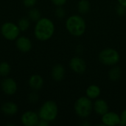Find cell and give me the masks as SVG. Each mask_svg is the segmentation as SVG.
Listing matches in <instances>:
<instances>
[{
    "mask_svg": "<svg viewBox=\"0 0 126 126\" xmlns=\"http://www.w3.org/2000/svg\"><path fill=\"white\" fill-rule=\"evenodd\" d=\"M55 27L54 22L49 18L41 17L35 22L34 35L38 41H46L49 40L54 35Z\"/></svg>",
    "mask_w": 126,
    "mask_h": 126,
    "instance_id": "6da1fadb",
    "label": "cell"
},
{
    "mask_svg": "<svg viewBox=\"0 0 126 126\" xmlns=\"http://www.w3.org/2000/svg\"><path fill=\"white\" fill-rule=\"evenodd\" d=\"M66 29L73 36L83 35L86 30V24L84 18L80 15L70 16L66 21Z\"/></svg>",
    "mask_w": 126,
    "mask_h": 126,
    "instance_id": "7a4b0ae2",
    "label": "cell"
},
{
    "mask_svg": "<svg viewBox=\"0 0 126 126\" xmlns=\"http://www.w3.org/2000/svg\"><path fill=\"white\" fill-rule=\"evenodd\" d=\"M38 114L41 120L49 123L52 122L55 120L58 114V105L53 100H47L41 105Z\"/></svg>",
    "mask_w": 126,
    "mask_h": 126,
    "instance_id": "3957f363",
    "label": "cell"
},
{
    "mask_svg": "<svg viewBox=\"0 0 126 126\" xmlns=\"http://www.w3.org/2000/svg\"><path fill=\"white\" fill-rule=\"evenodd\" d=\"M74 109L77 116L80 118H87L93 111V103L87 97H80L75 101Z\"/></svg>",
    "mask_w": 126,
    "mask_h": 126,
    "instance_id": "277c9868",
    "label": "cell"
},
{
    "mask_svg": "<svg viewBox=\"0 0 126 126\" xmlns=\"http://www.w3.org/2000/svg\"><path fill=\"white\" fill-rule=\"evenodd\" d=\"M98 58L100 63L110 66L117 65L120 60V53L114 48H106L103 49L100 52Z\"/></svg>",
    "mask_w": 126,
    "mask_h": 126,
    "instance_id": "5b68a950",
    "label": "cell"
},
{
    "mask_svg": "<svg viewBox=\"0 0 126 126\" xmlns=\"http://www.w3.org/2000/svg\"><path fill=\"white\" fill-rule=\"evenodd\" d=\"M1 34L7 41H16L20 35L21 30L18 24L11 21H6L3 23L0 28Z\"/></svg>",
    "mask_w": 126,
    "mask_h": 126,
    "instance_id": "8992f818",
    "label": "cell"
},
{
    "mask_svg": "<svg viewBox=\"0 0 126 126\" xmlns=\"http://www.w3.org/2000/svg\"><path fill=\"white\" fill-rule=\"evenodd\" d=\"M1 89L3 93L6 95L11 96L16 93L18 85L16 81L12 78H4L1 82Z\"/></svg>",
    "mask_w": 126,
    "mask_h": 126,
    "instance_id": "52a82bcc",
    "label": "cell"
},
{
    "mask_svg": "<svg viewBox=\"0 0 126 126\" xmlns=\"http://www.w3.org/2000/svg\"><path fill=\"white\" fill-rule=\"evenodd\" d=\"M21 123L24 126H36L40 120L38 114L32 111L24 112L20 118Z\"/></svg>",
    "mask_w": 126,
    "mask_h": 126,
    "instance_id": "ba28073f",
    "label": "cell"
},
{
    "mask_svg": "<svg viewBox=\"0 0 126 126\" xmlns=\"http://www.w3.org/2000/svg\"><path fill=\"white\" fill-rule=\"evenodd\" d=\"M69 67L76 74L81 75L86 70V63L82 58L75 56L72 58L69 61Z\"/></svg>",
    "mask_w": 126,
    "mask_h": 126,
    "instance_id": "9c48e42d",
    "label": "cell"
},
{
    "mask_svg": "<svg viewBox=\"0 0 126 126\" xmlns=\"http://www.w3.org/2000/svg\"><path fill=\"white\" fill-rule=\"evenodd\" d=\"M16 46L20 52L27 53L32 49V43L28 37L25 35H19V37L16 40Z\"/></svg>",
    "mask_w": 126,
    "mask_h": 126,
    "instance_id": "30bf717a",
    "label": "cell"
},
{
    "mask_svg": "<svg viewBox=\"0 0 126 126\" xmlns=\"http://www.w3.org/2000/svg\"><path fill=\"white\" fill-rule=\"evenodd\" d=\"M103 126H116L120 125V115L114 111H108L102 116L101 118Z\"/></svg>",
    "mask_w": 126,
    "mask_h": 126,
    "instance_id": "8fae6325",
    "label": "cell"
},
{
    "mask_svg": "<svg viewBox=\"0 0 126 126\" xmlns=\"http://www.w3.org/2000/svg\"><path fill=\"white\" fill-rule=\"evenodd\" d=\"M1 111L4 114L7 116H14L18 111V106L14 102L7 101L1 105Z\"/></svg>",
    "mask_w": 126,
    "mask_h": 126,
    "instance_id": "7c38bea8",
    "label": "cell"
},
{
    "mask_svg": "<svg viewBox=\"0 0 126 126\" xmlns=\"http://www.w3.org/2000/svg\"><path fill=\"white\" fill-rule=\"evenodd\" d=\"M109 107L107 102L103 99H97L93 103V110L98 115L103 116L109 111Z\"/></svg>",
    "mask_w": 126,
    "mask_h": 126,
    "instance_id": "4fadbf2b",
    "label": "cell"
},
{
    "mask_svg": "<svg viewBox=\"0 0 126 126\" xmlns=\"http://www.w3.org/2000/svg\"><path fill=\"white\" fill-rule=\"evenodd\" d=\"M28 85L33 91L40 90L44 86V79L40 75L34 74L30 77Z\"/></svg>",
    "mask_w": 126,
    "mask_h": 126,
    "instance_id": "5bb4252c",
    "label": "cell"
},
{
    "mask_svg": "<svg viewBox=\"0 0 126 126\" xmlns=\"http://www.w3.org/2000/svg\"><path fill=\"white\" fill-rule=\"evenodd\" d=\"M65 73L66 70L64 66L62 64L58 63L52 67L51 71V76L54 80L59 82L63 80L65 77Z\"/></svg>",
    "mask_w": 126,
    "mask_h": 126,
    "instance_id": "9a60e30c",
    "label": "cell"
},
{
    "mask_svg": "<svg viewBox=\"0 0 126 126\" xmlns=\"http://www.w3.org/2000/svg\"><path fill=\"white\" fill-rule=\"evenodd\" d=\"M100 94H101L100 88L97 85H95V84L89 86L86 90V97L91 100H94V99L98 98Z\"/></svg>",
    "mask_w": 126,
    "mask_h": 126,
    "instance_id": "2e32d148",
    "label": "cell"
},
{
    "mask_svg": "<svg viewBox=\"0 0 126 126\" xmlns=\"http://www.w3.org/2000/svg\"><path fill=\"white\" fill-rule=\"evenodd\" d=\"M109 78L112 81H117L120 80L122 75V70L121 69L117 66H113L109 72Z\"/></svg>",
    "mask_w": 126,
    "mask_h": 126,
    "instance_id": "e0dca14e",
    "label": "cell"
},
{
    "mask_svg": "<svg viewBox=\"0 0 126 126\" xmlns=\"http://www.w3.org/2000/svg\"><path fill=\"white\" fill-rule=\"evenodd\" d=\"M27 17L31 21L36 22L41 18V13L38 9L35 8L33 7L29 9V11L27 13Z\"/></svg>",
    "mask_w": 126,
    "mask_h": 126,
    "instance_id": "ac0fdd59",
    "label": "cell"
},
{
    "mask_svg": "<svg viewBox=\"0 0 126 126\" xmlns=\"http://www.w3.org/2000/svg\"><path fill=\"white\" fill-rule=\"evenodd\" d=\"M78 10L81 14H86L90 10V3L88 0H80L77 4Z\"/></svg>",
    "mask_w": 126,
    "mask_h": 126,
    "instance_id": "d6986e66",
    "label": "cell"
},
{
    "mask_svg": "<svg viewBox=\"0 0 126 126\" xmlns=\"http://www.w3.org/2000/svg\"><path fill=\"white\" fill-rule=\"evenodd\" d=\"M30 23H31V21L29 19L28 17H21L18 21L17 24L21 32H25L30 28Z\"/></svg>",
    "mask_w": 126,
    "mask_h": 126,
    "instance_id": "ffe728a7",
    "label": "cell"
},
{
    "mask_svg": "<svg viewBox=\"0 0 126 126\" xmlns=\"http://www.w3.org/2000/svg\"><path fill=\"white\" fill-rule=\"evenodd\" d=\"M10 71H11V67L7 62L2 61L0 63V76L4 78L7 77L9 75Z\"/></svg>",
    "mask_w": 126,
    "mask_h": 126,
    "instance_id": "44dd1931",
    "label": "cell"
},
{
    "mask_svg": "<svg viewBox=\"0 0 126 126\" xmlns=\"http://www.w3.org/2000/svg\"><path fill=\"white\" fill-rule=\"evenodd\" d=\"M55 14L57 18H63L66 15V11L62 7H57L56 10H55Z\"/></svg>",
    "mask_w": 126,
    "mask_h": 126,
    "instance_id": "7402d4cb",
    "label": "cell"
},
{
    "mask_svg": "<svg viewBox=\"0 0 126 126\" xmlns=\"http://www.w3.org/2000/svg\"><path fill=\"white\" fill-rule=\"evenodd\" d=\"M37 1L38 0H22V2L24 7L27 8H31L35 7L37 3Z\"/></svg>",
    "mask_w": 126,
    "mask_h": 126,
    "instance_id": "603a6c76",
    "label": "cell"
},
{
    "mask_svg": "<svg viewBox=\"0 0 126 126\" xmlns=\"http://www.w3.org/2000/svg\"><path fill=\"white\" fill-rule=\"evenodd\" d=\"M29 101L32 103H35L38 100V94L36 93V91H34L33 92L30 93L29 95Z\"/></svg>",
    "mask_w": 126,
    "mask_h": 126,
    "instance_id": "cb8c5ba5",
    "label": "cell"
},
{
    "mask_svg": "<svg viewBox=\"0 0 126 126\" xmlns=\"http://www.w3.org/2000/svg\"><path fill=\"white\" fill-rule=\"evenodd\" d=\"M120 126H126V109L122 111V113L120 115Z\"/></svg>",
    "mask_w": 126,
    "mask_h": 126,
    "instance_id": "d4e9b609",
    "label": "cell"
},
{
    "mask_svg": "<svg viewBox=\"0 0 126 126\" xmlns=\"http://www.w3.org/2000/svg\"><path fill=\"white\" fill-rule=\"evenodd\" d=\"M117 13L119 16H125L126 14V7L123 6V5H120L119 4L117 7Z\"/></svg>",
    "mask_w": 126,
    "mask_h": 126,
    "instance_id": "484cf974",
    "label": "cell"
},
{
    "mask_svg": "<svg viewBox=\"0 0 126 126\" xmlns=\"http://www.w3.org/2000/svg\"><path fill=\"white\" fill-rule=\"evenodd\" d=\"M51 1L54 5L57 7H62L66 3L67 0H51Z\"/></svg>",
    "mask_w": 126,
    "mask_h": 126,
    "instance_id": "4316f807",
    "label": "cell"
},
{
    "mask_svg": "<svg viewBox=\"0 0 126 126\" xmlns=\"http://www.w3.org/2000/svg\"><path fill=\"white\" fill-rule=\"evenodd\" d=\"M49 125V123L46 121V120H39L38 123V126H48Z\"/></svg>",
    "mask_w": 126,
    "mask_h": 126,
    "instance_id": "83f0119b",
    "label": "cell"
},
{
    "mask_svg": "<svg viewBox=\"0 0 126 126\" xmlns=\"http://www.w3.org/2000/svg\"><path fill=\"white\" fill-rule=\"evenodd\" d=\"M117 1H118L119 4L123 5V6H124V7H126V0H117Z\"/></svg>",
    "mask_w": 126,
    "mask_h": 126,
    "instance_id": "f1b7e54d",
    "label": "cell"
},
{
    "mask_svg": "<svg viewBox=\"0 0 126 126\" xmlns=\"http://www.w3.org/2000/svg\"><path fill=\"white\" fill-rule=\"evenodd\" d=\"M82 125H83V126H89L90 124H89V123H85V122H83V123H82Z\"/></svg>",
    "mask_w": 126,
    "mask_h": 126,
    "instance_id": "f546056e",
    "label": "cell"
}]
</instances>
